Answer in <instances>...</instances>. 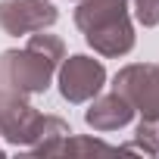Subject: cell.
Segmentation results:
<instances>
[{"label": "cell", "mask_w": 159, "mask_h": 159, "mask_svg": "<svg viewBox=\"0 0 159 159\" xmlns=\"http://www.w3.org/2000/svg\"><path fill=\"white\" fill-rule=\"evenodd\" d=\"M53 22H56V10L47 0H7V3H0V25L10 34L38 31Z\"/></svg>", "instance_id": "obj_3"}, {"label": "cell", "mask_w": 159, "mask_h": 159, "mask_svg": "<svg viewBox=\"0 0 159 159\" xmlns=\"http://www.w3.org/2000/svg\"><path fill=\"white\" fill-rule=\"evenodd\" d=\"M137 19L143 25H156L159 22V0H137Z\"/></svg>", "instance_id": "obj_6"}, {"label": "cell", "mask_w": 159, "mask_h": 159, "mask_svg": "<svg viewBox=\"0 0 159 159\" xmlns=\"http://www.w3.org/2000/svg\"><path fill=\"white\" fill-rule=\"evenodd\" d=\"M116 91H122V97L131 106H137L147 119L159 116V69L156 66H128L116 78Z\"/></svg>", "instance_id": "obj_2"}, {"label": "cell", "mask_w": 159, "mask_h": 159, "mask_svg": "<svg viewBox=\"0 0 159 159\" xmlns=\"http://www.w3.org/2000/svg\"><path fill=\"white\" fill-rule=\"evenodd\" d=\"M103 78H106V75H103V66H100V62H94V59H88V56H72V59L66 62L62 75H59L62 97L72 100V103H81V100H88L91 94L100 91Z\"/></svg>", "instance_id": "obj_4"}, {"label": "cell", "mask_w": 159, "mask_h": 159, "mask_svg": "<svg viewBox=\"0 0 159 159\" xmlns=\"http://www.w3.org/2000/svg\"><path fill=\"white\" fill-rule=\"evenodd\" d=\"M128 119H131V103H128L125 97H119V94L103 97L97 106L88 109V122H91L94 128H103V131L119 128V125H125Z\"/></svg>", "instance_id": "obj_5"}, {"label": "cell", "mask_w": 159, "mask_h": 159, "mask_svg": "<svg viewBox=\"0 0 159 159\" xmlns=\"http://www.w3.org/2000/svg\"><path fill=\"white\" fill-rule=\"evenodd\" d=\"M75 22L88 34V44L103 56L128 53L134 38L125 13V0H84L75 13Z\"/></svg>", "instance_id": "obj_1"}]
</instances>
